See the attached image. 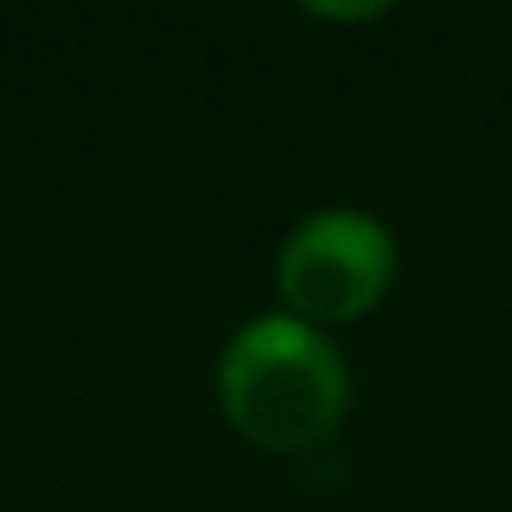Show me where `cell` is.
Listing matches in <instances>:
<instances>
[{"mask_svg":"<svg viewBox=\"0 0 512 512\" xmlns=\"http://www.w3.org/2000/svg\"><path fill=\"white\" fill-rule=\"evenodd\" d=\"M215 397L226 424L248 446L309 452L342 430L353 408V375L320 325H303L292 314H259L221 347Z\"/></svg>","mask_w":512,"mask_h":512,"instance_id":"cell-1","label":"cell"},{"mask_svg":"<svg viewBox=\"0 0 512 512\" xmlns=\"http://www.w3.org/2000/svg\"><path fill=\"white\" fill-rule=\"evenodd\" d=\"M397 281V237L353 204L309 210L276 248L281 314L303 325H353L386 303Z\"/></svg>","mask_w":512,"mask_h":512,"instance_id":"cell-2","label":"cell"}]
</instances>
